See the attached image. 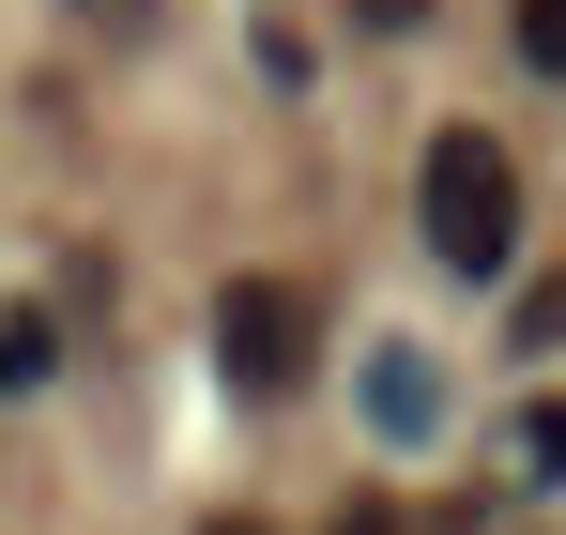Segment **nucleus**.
Instances as JSON below:
<instances>
[{
	"label": "nucleus",
	"mask_w": 566,
	"mask_h": 535,
	"mask_svg": "<svg viewBox=\"0 0 566 535\" xmlns=\"http://www.w3.org/2000/svg\"><path fill=\"white\" fill-rule=\"evenodd\" d=\"M46 367H62V322L46 306H0V398H31Z\"/></svg>",
	"instance_id": "nucleus-3"
},
{
	"label": "nucleus",
	"mask_w": 566,
	"mask_h": 535,
	"mask_svg": "<svg viewBox=\"0 0 566 535\" xmlns=\"http://www.w3.org/2000/svg\"><path fill=\"white\" fill-rule=\"evenodd\" d=\"M521 62H536V77H566V0H521Z\"/></svg>",
	"instance_id": "nucleus-6"
},
{
	"label": "nucleus",
	"mask_w": 566,
	"mask_h": 535,
	"mask_svg": "<svg viewBox=\"0 0 566 535\" xmlns=\"http://www.w3.org/2000/svg\"><path fill=\"white\" fill-rule=\"evenodd\" d=\"M505 459H521V474L552 490V474H566V398H521V429H505Z\"/></svg>",
	"instance_id": "nucleus-5"
},
{
	"label": "nucleus",
	"mask_w": 566,
	"mask_h": 535,
	"mask_svg": "<svg viewBox=\"0 0 566 535\" xmlns=\"http://www.w3.org/2000/svg\"><path fill=\"white\" fill-rule=\"evenodd\" d=\"M429 261L444 275H505L521 261V169H505V138H474V123L429 138Z\"/></svg>",
	"instance_id": "nucleus-1"
},
{
	"label": "nucleus",
	"mask_w": 566,
	"mask_h": 535,
	"mask_svg": "<svg viewBox=\"0 0 566 535\" xmlns=\"http://www.w3.org/2000/svg\"><path fill=\"white\" fill-rule=\"evenodd\" d=\"M306 353H322V306H306L291 275H230V291H214V367H230L245 398H291Z\"/></svg>",
	"instance_id": "nucleus-2"
},
{
	"label": "nucleus",
	"mask_w": 566,
	"mask_h": 535,
	"mask_svg": "<svg viewBox=\"0 0 566 535\" xmlns=\"http://www.w3.org/2000/svg\"><path fill=\"white\" fill-rule=\"evenodd\" d=\"M368 413H382V429H429V413H444V382H429L413 353H382V367H368Z\"/></svg>",
	"instance_id": "nucleus-4"
}]
</instances>
